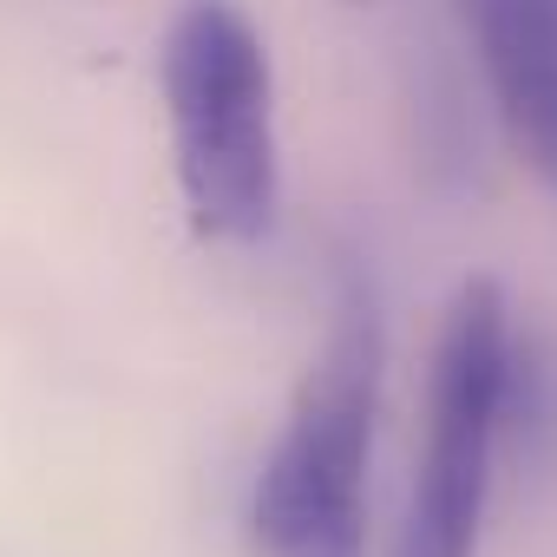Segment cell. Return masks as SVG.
Instances as JSON below:
<instances>
[{"label": "cell", "mask_w": 557, "mask_h": 557, "mask_svg": "<svg viewBox=\"0 0 557 557\" xmlns=\"http://www.w3.org/2000/svg\"><path fill=\"white\" fill-rule=\"evenodd\" d=\"M381 374H387V322L374 289L348 275L322 355L309 361L289 420L249 492V537L262 557H368V466L381 420Z\"/></svg>", "instance_id": "obj_1"}, {"label": "cell", "mask_w": 557, "mask_h": 557, "mask_svg": "<svg viewBox=\"0 0 557 557\" xmlns=\"http://www.w3.org/2000/svg\"><path fill=\"white\" fill-rule=\"evenodd\" d=\"M177 190L203 236L256 243L283 203L275 66L262 27L236 0H184L158 53Z\"/></svg>", "instance_id": "obj_2"}, {"label": "cell", "mask_w": 557, "mask_h": 557, "mask_svg": "<svg viewBox=\"0 0 557 557\" xmlns=\"http://www.w3.org/2000/svg\"><path fill=\"white\" fill-rule=\"evenodd\" d=\"M518 322L492 275L453 289L433 368H426V426L407 485V511L387 557H479L498 453H505V381H511Z\"/></svg>", "instance_id": "obj_3"}, {"label": "cell", "mask_w": 557, "mask_h": 557, "mask_svg": "<svg viewBox=\"0 0 557 557\" xmlns=\"http://www.w3.org/2000/svg\"><path fill=\"white\" fill-rule=\"evenodd\" d=\"M511 151L557 190V0H453Z\"/></svg>", "instance_id": "obj_4"}]
</instances>
